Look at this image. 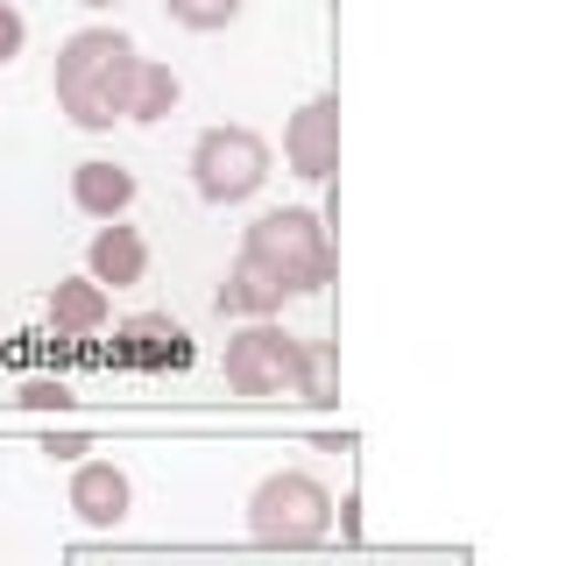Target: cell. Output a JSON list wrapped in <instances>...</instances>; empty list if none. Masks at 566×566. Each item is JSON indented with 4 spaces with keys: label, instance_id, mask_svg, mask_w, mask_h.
Instances as JSON below:
<instances>
[{
    "label": "cell",
    "instance_id": "cell-1",
    "mask_svg": "<svg viewBox=\"0 0 566 566\" xmlns=\"http://www.w3.org/2000/svg\"><path fill=\"white\" fill-rule=\"evenodd\" d=\"M128 78H135V43L120 29H78L57 50V106L85 135H106L128 120Z\"/></svg>",
    "mask_w": 566,
    "mask_h": 566
},
{
    "label": "cell",
    "instance_id": "cell-2",
    "mask_svg": "<svg viewBox=\"0 0 566 566\" xmlns=\"http://www.w3.org/2000/svg\"><path fill=\"white\" fill-rule=\"evenodd\" d=\"M241 255H255L283 291H326L333 283V241H326V220L305 206H283V212H262L248 227Z\"/></svg>",
    "mask_w": 566,
    "mask_h": 566
},
{
    "label": "cell",
    "instance_id": "cell-3",
    "mask_svg": "<svg viewBox=\"0 0 566 566\" xmlns=\"http://www.w3.org/2000/svg\"><path fill=\"white\" fill-rule=\"evenodd\" d=\"M248 531H255V545H276V553H305L333 531V495L318 474H297L283 468L270 474L255 495H248Z\"/></svg>",
    "mask_w": 566,
    "mask_h": 566
},
{
    "label": "cell",
    "instance_id": "cell-4",
    "mask_svg": "<svg viewBox=\"0 0 566 566\" xmlns=\"http://www.w3.org/2000/svg\"><path fill=\"white\" fill-rule=\"evenodd\" d=\"M227 389L248 403H270V397H297V376H305V340L283 333L276 318H248V326L227 340Z\"/></svg>",
    "mask_w": 566,
    "mask_h": 566
},
{
    "label": "cell",
    "instance_id": "cell-5",
    "mask_svg": "<svg viewBox=\"0 0 566 566\" xmlns=\"http://www.w3.org/2000/svg\"><path fill=\"white\" fill-rule=\"evenodd\" d=\"M191 185L212 206H241L270 185V142L255 128H206L191 142Z\"/></svg>",
    "mask_w": 566,
    "mask_h": 566
},
{
    "label": "cell",
    "instance_id": "cell-6",
    "mask_svg": "<svg viewBox=\"0 0 566 566\" xmlns=\"http://www.w3.org/2000/svg\"><path fill=\"white\" fill-rule=\"evenodd\" d=\"M283 164L297 177H312V185H326V177L340 170V99L333 93L305 99L291 120H283Z\"/></svg>",
    "mask_w": 566,
    "mask_h": 566
},
{
    "label": "cell",
    "instance_id": "cell-7",
    "mask_svg": "<svg viewBox=\"0 0 566 566\" xmlns=\"http://www.w3.org/2000/svg\"><path fill=\"white\" fill-rule=\"evenodd\" d=\"M71 510L93 531H114L128 517V474H120L114 460H78V474H71Z\"/></svg>",
    "mask_w": 566,
    "mask_h": 566
},
{
    "label": "cell",
    "instance_id": "cell-8",
    "mask_svg": "<svg viewBox=\"0 0 566 566\" xmlns=\"http://www.w3.org/2000/svg\"><path fill=\"white\" fill-rule=\"evenodd\" d=\"M85 270H93V283L106 291H128V283H142V270H149V241L135 234V227H120V220H106L99 234H93V248H85Z\"/></svg>",
    "mask_w": 566,
    "mask_h": 566
},
{
    "label": "cell",
    "instance_id": "cell-9",
    "mask_svg": "<svg viewBox=\"0 0 566 566\" xmlns=\"http://www.w3.org/2000/svg\"><path fill=\"white\" fill-rule=\"evenodd\" d=\"M283 297H291V291H283V283L262 270L255 255H241L234 270H227V283H220V312L227 318H276Z\"/></svg>",
    "mask_w": 566,
    "mask_h": 566
},
{
    "label": "cell",
    "instance_id": "cell-10",
    "mask_svg": "<svg viewBox=\"0 0 566 566\" xmlns=\"http://www.w3.org/2000/svg\"><path fill=\"white\" fill-rule=\"evenodd\" d=\"M71 199H78V212H93V220H120V212L135 206V170L93 156V164L71 170Z\"/></svg>",
    "mask_w": 566,
    "mask_h": 566
},
{
    "label": "cell",
    "instance_id": "cell-11",
    "mask_svg": "<svg viewBox=\"0 0 566 566\" xmlns=\"http://www.w3.org/2000/svg\"><path fill=\"white\" fill-rule=\"evenodd\" d=\"M120 354L142 361V368H177L191 354V340H185L177 318H128V326H120Z\"/></svg>",
    "mask_w": 566,
    "mask_h": 566
},
{
    "label": "cell",
    "instance_id": "cell-12",
    "mask_svg": "<svg viewBox=\"0 0 566 566\" xmlns=\"http://www.w3.org/2000/svg\"><path fill=\"white\" fill-rule=\"evenodd\" d=\"M50 318H57V333H99L106 326V291L93 276H71L50 291Z\"/></svg>",
    "mask_w": 566,
    "mask_h": 566
},
{
    "label": "cell",
    "instance_id": "cell-13",
    "mask_svg": "<svg viewBox=\"0 0 566 566\" xmlns=\"http://www.w3.org/2000/svg\"><path fill=\"white\" fill-rule=\"evenodd\" d=\"M164 114H177V71H170V64L135 57V78H128V120H164Z\"/></svg>",
    "mask_w": 566,
    "mask_h": 566
},
{
    "label": "cell",
    "instance_id": "cell-14",
    "mask_svg": "<svg viewBox=\"0 0 566 566\" xmlns=\"http://www.w3.org/2000/svg\"><path fill=\"white\" fill-rule=\"evenodd\" d=\"M297 397H305V403H340V347H333V340H305Z\"/></svg>",
    "mask_w": 566,
    "mask_h": 566
},
{
    "label": "cell",
    "instance_id": "cell-15",
    "mask_svg": "<svg viewBox=\"0 0 566 566\" xmlns=\"http://www.w3.org/2000/svg\"><path fill=\"white\" fill-rule=\"evenodd\" d=\"M164 14L177 29H227L241 14V0H164Z\"/></svg>",
    "mask_w": 566,
    "mask_h": 566
},
{
    "label": "cell",
    "instance_id": "cell-16",
    "mask_svg": "<svg viewBox=\"0 0 566 566\" xmlns=\"http://www.w3.org/2000/svg\"><path fill=\"white\" fill-rule=\"evenodd\" d=\"M22 403H29V411H64L71 389H64L57 376H35V382H22Z\"/></svg>",
    "mask_w": 566,
    "mask_h": 566
},
{
    "label": "cell",
    "instance_id": "cell-17",
    "mask_svg": "<svg viewBox=\"0 0 566 566\" xmlns=\"http://www.w3.org/2000/svg\"><path fill=\"white\" fill-rule=\"evenodd\" d=\"M22 8H14V0H0V64H8V57H22Z\"/></svg>",
    "mask_w": 566,
    "mask_h": 566
},
{
    "label": "cell",
    "instance_id": "cell-18",
    "mask_svg": "<svg viewBox=\"0 0 566 566\" xmlns=\"http://www.w3.org/2000/svg\"><path fill=\"white\" fill-rule=\"evenodd\" d=\"M43 453H50V460H78V453H93V439H85V432H50Z\"/></svg>",
    "mask_w": 566,
    "mask_h": 566
},
{
    "label": "cell",
    "instance_id": "cell-19",
    "mask_svg": "<svg viewBox=\"0 0 566 566\" xmlns=\"http://www.w3.org/2000/svg\"><path fill=\"white\" fill-rule=\"evenodd\" d=\"M354 510H361V503L347 495V503H340V538H361V517H354Z\"/></svg>",
    "mask_w": 566,
    "mask_h": 566
},
{
    "label": "cell",
    "instance_id": "cell-20",
    "mask_svg": "<svg viewBox=\"0 0 566 566\" xmlns=\"http://www.w3.org/2000/svg\"><path fill=\"white\" fill-rule=\"evenodd\" d=\"M85 8H114V0H85Z\"/></svg>",
    "mask_w": 566,
    "mask_h": 566
}]
</instances>
